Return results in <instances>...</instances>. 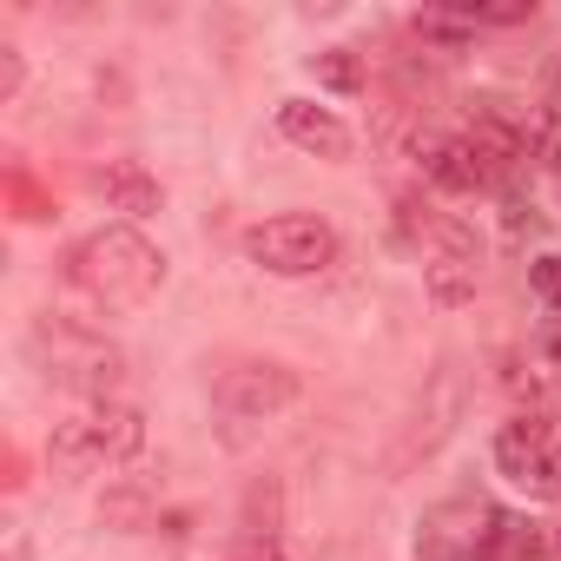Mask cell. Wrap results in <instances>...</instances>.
Listing matches in <instances>:
<instances>
[{
    "label": "cell",
    "mask_w": 561,
    "mask_h": 561,
    "mask_svg": "<svg viewBox=\"0 0 561 561\" xmlns=\"http://www.w3.org/2000/svg\"><path fill=\"white\" fill-rule=\"evenodd\" d=\"M277 133H285L291 146H305V152H318V159H351V126L331 113V106H311V100H285L277 106Z\"/></svg>",
    "instance_id": "5"
},
{
    "label": "cell",
    "mask_w": 561,
    "mask_h": 561,
    "mask_svg": "<svg viewBox=\"0 0 561 561\" xmlns=\"http://www.w3.org/2000/svg\"><path fill=\"white\" fill-rule=\"evenodd\" d=\"M139 443H146V430H139L133 410H119V403H93V410L54 423L47 456H54L60 469H100V462H126V456H139Z\"/></svg>",
    "instance_id": "2"
},
{
    "label": "cell",
    "mask_w": 561,
    "mask_h": 561,
    "mask_svg": "<svg viewBox=\"0 0 561 561\" xmlns=\"http://www.w3.org/2000/svg\"><path fill=\"white\" fill-rule=\"evenodd\" d=\"M318 80L337 87V93H351V87H357V60H351V54H318Z\"/></svg>",
    "instance_id": "11"
},
{
    "label": "cell",
    "mask_w": 561,
    "mask_h": 561,
    "mask_svg": "<svg viewBox=\"0 0 561 561\" xmlns=\"http://www.w3.org/2000/svg\"><path fill=\"white\" fill-rule=\"evenodd\" d=\"M14 87H21V60L0 47V93H14Z\"/></svg>",
    "instance_id": "12"
},
{
    "label": "cell",
    "mask_w": 561,
    "mask_h": 561,
    "mask_svg": "<svg viewBox=\"0 0 561 561\" xmlns=\"http://www.w3.org/2000/svg\"><path fill=\"white\" fill-rule=\"evenodd\" d=\"M218 397H225L231 416H271V410L298 403V377L277 370V364H251V370H231Z\"/></svg>",
    "instance_id": "6"
},
{
    "label": "cell",
    "mask_w": 561,
    "mask_h": 561,
    "mask_svg": "<svg viewBox=\"0 0 561 561\" xmlns=\"http://www.w3.org/2000/svg\"><path fill=\"white\" fill-rule=\"evenodd\" d=\"M100 192H106L113 211H133V218L159 211V179H152L139 159H106V165H100Z\"/></svg>",
    "instance_id": "8"
},
{
    "label": "cell",
    "mask_w": 561,
    "mask_h": 561,
    "mask_svg": "<svg viewBox=\"0 0 561 561\" xmlns=\"http://www.w3.org/2000/svg\"><path fill=\"white\" fill-rule=\"evenodd\" d=\"M244 251H251V264H257V271H271V277H311V271H324V264L337 257V231H331L324 218L285 211V218L251 225Z\"/></svg>",
    "instance_id": "3"
},
{
    "label": "cell",
    "mask_w": 561,
    "mask_h": 561,
    "mask_svg": "<svg viewBox=\"0 0 561 561\" xmlns=\"http://www.w3.org/2000/svg\"><path fill=\"white\" fill-rule=\"evenodd\" d=\"M548 106H554V113H561V73H554V87H548Z\"/></svg>",
    "instance_id": "13"
},
{
    "label": "cell",
    "mask_w": 561,
    "mask_h": 561,
    "mask_svg": "<svg viewBox=\"0 0 561 561\" xmlns=\"http://www.w3.org/2000/svg\"><path fill=\"white\" fill-rule=\"evenodd\" d=\"M554 548H561V528H554Z\"/></svg>",
    "instance_id": "14"
},
{
    "label": "cell",
    "mask_w": 561,
    "mask_h": 561,
    "mask_svg": "<svg viewBox=\"0 0 561 561\" xmlns=\"http://www.w3.org/2000/svg\"><path fill=\"white\" fill-rule=\"evenodd\" d=\"M423 172H430L436 185H449V192H482V185H495L489 159H482L469 139H443V146H430V152H423Z\"/></svg>",
    "instance_id": "7"
},
{
    "label": "cell",
    "mask_w": 561,
    "mask_h": 561,
    "mask_svg": "<svg viewBox=\"0 0 561 561\" xmlns=\"http://www.w3.org/2000/svg\"><path fill=\"white\" fill-rule=\"evenodd\" d=\"M449 14L462 27H515V21H528V0H456Z\"/></svg>",
    "instance_id": "9"
},
{
    "label": "cell",
    "mask_w": 561,
    "mask_h": 561,
    "mask_svg": "<svg viewBox=\"0 0 561 561\" xmlns=\"http://www.w3.org/2000/svg\"><path fill=\"white\" fill-rule=\"evenodd\" d=\"M528 285H535V298H541V305H554V311H561V257H535V264H528Z\"/></svg>",
    "instance_id": "10"
},
{
    "label": "cell",
    "mask_w": 561,
    "mask_h": 561,
    "mask_svg": "<svg viewBox=\"0 0 561 561\" xmlns=\"http://www.w3.org/2000/svg\"><path fill=\"white\" fill-rule=\"evenodd\" d=\"M495 469L528 495H561V443L548 436V423H508L495 436Z\"/></svg>",
    "instance_id": "4"
},
{
    "label": "cell",
    "mask_w": 561,
    "mask_h": 561,
    "mask_svg": "<svg viewBox=\"0 0 561 561\" xmlns=\"http://www.w3.org/2000/svg\"><path fill=\"white\" fill-rule=\"evenodd\" d=\"M165 277V257L133 231V225H106L73 251V285L100 305V311H139Z\"/></svg>",
    "instance_id": "1"
}]
</instances>
